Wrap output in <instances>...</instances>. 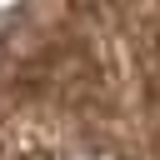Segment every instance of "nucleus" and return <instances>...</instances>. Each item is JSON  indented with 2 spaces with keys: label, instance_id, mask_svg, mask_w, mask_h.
Instances as JSON below:
<instances>
[{
  "label": "nucleus",
  "instance_id": "f257e3e1",
  "mask_svg": "<svg viewBox=\"0 0 160 160\" xmlns=\"http://www.w3.org/2000/svg\"><path fill=\"white\" fill-rule=\"evenodd\" d=\"M70 160H85V155H70Z\"/></svg>",
  "mask_w": 160,
  "mask_h": 160
}]
</instances>
